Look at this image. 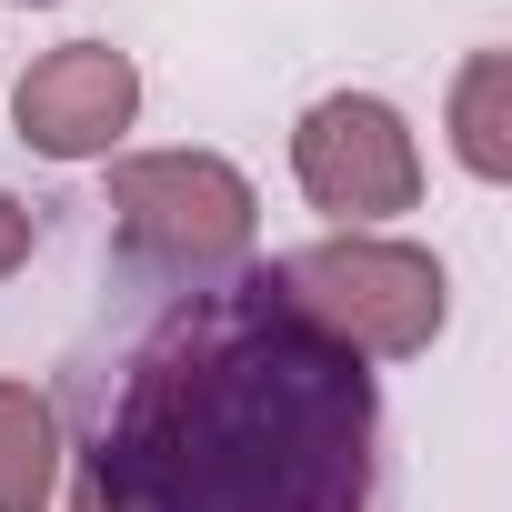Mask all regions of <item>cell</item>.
Listing matches in <instances>:
<instances>
[{
    "label": "cell",
    "mask_w": 512,
    "mask_h": 512,
    "mask_svg": "<svg viewBox=\"0 0 512 512\" xmlns=\"http://www.w3.org/2000/svg\"><path fill=\"white\" fill-rule=\"evenodd\" d=\"M382 382L272 262L191 282L91 392L61 512H372Z\"/></svg>",
    "instance_id": "1"
},
{
    "label": "cell",
    "mask_w": 512,
    "mask_h": 512,
    "mask_svg": "<svg viewBox=\"0 0 512 512\" xmlns=\"http://www.w3.org/2000/svg\"><path fill=\"white\" fill-rule=\"evenodd\" d=\"M101 171H111L101 211H111L121 262H141L161 282H221L262 241V191L221 151H111Z\"/></svg>",
    "instance_id": "2"
},
{
    "label": "cell",
    "mask_w": 512,
    "mask_h": 512,
    "mask_svg": "<svg viewBox=\"0 0 512 512\" xmlns=\"http://www.w3.org/2000/svg\"><path fill=\"white\" fill-rule=\"evenodd\" d=\"M282 292L362 362H412L442 342L452 322V272L432 262L422 241H392V231H332V241H302L282 251Z\"/></svg>",
    "instance_id": "3"
},
{
    "label": "cell",
    "mask_w": 512,
    "mask_h": 512,
    "mask_svg": "<svg viewBox=\"0 0 512 512\" xmlns=\"http://www.w3.org/2000/svg\"><path fill=\"white\" fill-rule=\"evenodd\" d=\"M292 181L342 231H372V221L422 201V141H412V121L382 91H322L292 121Z\"/></svg>",
    "instance_id": "4"
},
{
    "label": "cell",
    "mask_w": 512,
    "mask_h": 512,
    "mask_svg": "<svg viewBox=\"0 0 512 512\" xmlns=\"http://www.w3.org/2000/svg\"><path fill=\"white\" fill-rule=\"evenodd\" d=\"M141 121V61L111 41H61L11 81V131L41 161H111Z\"/></svg>",
    "instance_id": "5"
},
{
    "label": "cell",
    "mask_w": 512,
    "mask_h": 512,
    "mask_svg": "<svg viewBox=\"0 0 512 512\" xmlns=\"http://www.w3.org/2000/svg\"><path fill=\"white\" fill-rule=\"evenodd\" d=\"M61 402L0 372V512H51L61 492Z\"/></svg>",
    "instance_id": "6"
},
{
    "label": "cell",
    "mask_w": 512,
    "mask_h": 512,
    "mask_svg": "<svg viewBox=\"0 0 512 512\" xmlns=\"http://www.w3.org/2000/svg\"><path fill=\"white\" fill-rule=\"evenodd\" d=\"M452 151L472 181H512V51H472L452 71Z\"/></svg>",
    "instance_id": "7"
},
{
    "label": "cell",
    "mask_w": 512,
    "mask_h": 512,
    "mask_svg": "<svg viewBox=\"0 0 512 512\" xmlns=\"http://www.w3.org/2000/svg\"><path fill=\"white\" fill-rule=\"evenodd\" d=\"M31 241H41V221H31V201H11V191H0V282H11V272L31 262Z\"/></svg>",
    "instance_id": "8"
}]
</instances>
